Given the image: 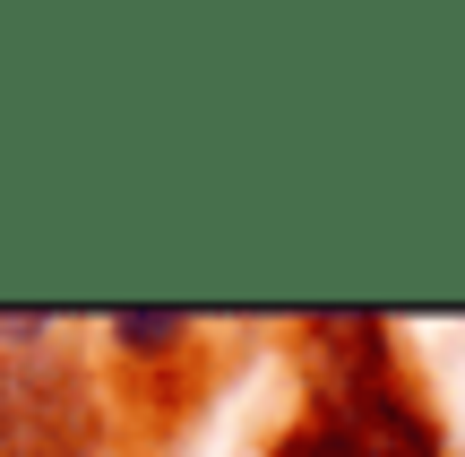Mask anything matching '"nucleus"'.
Listing matches in <instances>:
<instances>
[{"label":"nucleus","instance_id":"nucleus-1","mask_svg":"<svg viewBox=\"0 0 465 457\" xmlns=\"http://www.w3.org/2000/svg\"><path fill=\"white\" fill-rule=\"evenodd\" d=\"M328 337L336 354H319L311 414L276 457H440V432L397 380L380 320H328Z\"/></svg>","mask_w":465,"mask_h":457},{"label":"nucleus","instance_id":"nucleus-3","mask_svg":"<svg viewBox=\"0 0 465 457\" xmlns=\"http://www.w3.org/2000/svg\"><path fill=\"white\" fill-rule=\"evenodd\" d=\"M113 337L121 345H173V337H182V311H121Z\"/></svg>","mask_w":465,"mask_h":457},{"label":"nucleus","instance_id":"nucleus-2","mask_svg":"<svg viewBox=\"0 0 465 457\" xmlns=\"http://www.w3.org/2000/svg\"><path fill=\"white\" fill-rule=\"evenodd\" d=\"M86 449H95L86 380L44 345L0 354V457H86Z\"/></svg>","mask_w":465,"mask_h":457}]
</instances>
